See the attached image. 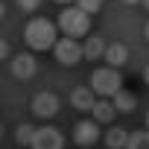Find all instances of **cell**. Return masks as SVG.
<instances>
[{
  "instance_id": "5bb4252c",
  "label": "cell",
  "mask_w": 149,
  "mask_h": 149,
  "mask_svg": "<svg viewBox=\"0 0 149 149\" xmlns=\"http://www.w3.org/2000/svg\"><path fill=\"white\" fill-rule=\"evenodd\" d=\"M105 143H108V149H126L129 146V132L120 129V126H114V129H108Z\"/></svg>"
},
{
  "instance_id": "52a82bcc",
  "label": "cell",
  "mask_w": 149,
  "mask_h": 149,
  "mask_svg": "<svg viewBox=\"0 0 149 149\" xmlns=\"http://www.w3.org/2000/svg\"><path fill=\"white\" fill-rule=\"evenodd\" d=\"M32 111H35L38 117H56V114H58V97L50 94V91L35 94V100H32Z\"/></svg>"
},
{
  "instance_id": "9c48e42d",
  "label": "cell",
  "mask_w": 149,
  "mask_h": 149,
  "mask_svg": "<svg viewBox=\"0 0 149 149\" xmlns=\"http://www.w3.org/2000/svg\"><path fill=\"white\" fill-rule=\"evenodd\" d=\"M105 61H108V67H123L126 61H129V47L126 44H120V41H114V44H108L105 47V56H102Z\"/></svg>"
},
{
  "instance_id": "7c38bea8",
  "label": "cell",
  "mask_w": 149,
  "mask_h": 149,
  "mask_svg": "<svg viewBox=\"0 0 149 149\" xmlns=\"http://www.w3.org/2000/svg\"><path fill=\"white\" fill-rule=\"evenodd\" d=\"M111 105L117 108V111H123V114H129V111H134V105H137V100H134V94L132 91H117L114 97H111Z\"/></svg>"
},
{
  "instance_id": "7402d4cb",
  "label": "cell",
  "mask_w": 149,
  "mask_h": 149,
  "mask_svg": "<svg viewBox=\"0 0 149 149\" xmlns=\"http://www.w3.org/2000/svg\"><path fill=\"white\" fill-rule=\"evenodd\" d=\"M3 15H6V6H3V3H0V18H3Z\"/></svg>"
},
{
  "instance_id": "30bf717a",
  "label": "cell",
  "mask_w": 149,
  "mask_h": 149,
  "mask_svg": "<svg viewBox=\"0 0 149 149\" xmlns=\"http://www.w3.org/2000/svg\"><path fill=\"white\" fill-rule=\"evenodd\" d=\"M70 102L76 105L79 111H94V105H97V100H94V91L91 88H76L70 94Z\"/></svg>"
},
{
  "instance_id": "9a60e30c",
  "label": "cell",
  "mask_w": 149,
  "mask_h": 149,
  "mask_svg": "<svg viewBox=\"0 0 149 149\" xmlns=\"http://www.w3.org/2000/svg\"><path fill=\"white\" fill-rule=\"evenodd\" d=\"M32 137H35V126L21 123V126H18V132H15V140H18L21 146H32Z\"/></svg>"
},
{
  "instance_id": "2e32d148",
  "label": "cell",
  "mask_w": 149,
  "mask_h": 149,
  "mask_svg": "<svg viewBox=\"0 0 149 149\" xmlns=\"http://www.w3.org/2000/svg\"><path fill=\"white\" fill-rule=\"evenodd\" d=\"M126 149H149V132H134L129 134V146Z\"/></svg>"
},
{
  "instance_id": "8992f818",
  "label": "cell",
  "mask_w": 149,
  "mask_h": 149,
  "mask_svg": "<svg viewBox=\"0 0 149 149\" xmlns=\"http://www.w3.org/2000/svg\"><path fill=\"white\" fill-rule=\"evenodd\" d=\"M97 137H100V129H97V123H94V120H79V123H76V129H73V140H76L82 149L94 146V143H97Z\"/></svg>"
},
{
  "instance_id": "d6986e66",
  "label": "cell",
  "mask_w": 149,
  "mask_h": 149,
  "mask_svg": "<svg viewBox=\"0 0 149 149\" xmlns=\"http://www.w3.org/2000/svg\"><path fill=\"white\" fill-rule=\"evenodd\" d=\"M9 56V44H6V38H0V58H6Z\"/></svg>"
},
{
  "instance_id": "603a6c76",
  "label": "cell",
  "mask_w": 149,
  "mask_h": 149,
  "mask_svg": "<svg viewBox=\"0 0 149 149\" xmlns=\"http://www.w3.org/2000/svg\"><path fill=\"white\" fill-rule=\"evenodd\" d=\"M140 3H143V6H146V9H149V0H140Z\"/></svg>"
},
{
  "instance_id": "e0dca14e",
  "label": "cell",
  "mask_w": 149,
  "mask_h": 149,
  "mask_svg": "<svg viewBox=\"0 0 149 149\" xmlns=\"http://www.w3.org/2000/svg\"><path fill=\"white\" fill-rule=\"evenodd\" d=\"M76 6L85 12V15H97L102 9V0H76Z\"/></svg>"
},
{
  "instance_id": "44dd1931",
  "label": "cell",
  "mask_w": 149,
  "mask_h": 149,
  "mask_svg": "<svg viewBox=\"0 0 149 149\" xmlns=\"http://www.w3.org/2000/svg\"><path fill=\"white\" fill-rule=\"evenodd\" d=\"M123 3H129V6H134V3H140V0H123Z\"/></svg>"
},
{
  "instance_id": "8fae6325",
  "label": "cell",
  "mask_w": 149,
  "mask_h": 149,
  "mask_svg": "<svg viewBox=\"0 0 149 149\" xmlns=\"http://www.w3.org/2000/svg\"><path fill=\"white\" fill-rule=\"evenodd\" d=\"M105 47H108V44H102L100 35H88V41L82 44V56H85V58H102V56H105Z\"/></svg>"
},
{
  "instance_id": "ffe728a7",
  "label": "cell",
  "mask_w": 149,
  "mask_h": 149,
  "mask_svg": "<svg viewBox=\"0 0 149 149\" xmlns=\"http://www.w3.org/2000/svg\"><path fill=\"white\" fill-rule=\"evenodd\" d=\"M143 82H146V85H149V64H146V67H143Z\"/></svg>"
},
{
  "instance_id": "4fadbf2b",
  "label": "cell",
  "mask_w": 149,
  "mask_h": 149,
  "mask_svg": "<svg viewBox=\"0 0 149 149\" xmlns=\"http://www.w3.org/2000/svg\"><path fill=\"white\" fill-rule=\"evenodd\" d=\"M117 114V108L111 105V100H97L94 105V123H111Z\"/></svg>"
},
{
  "instance_id": "3957f363",
  "label": "cell",
  "mask_w": 149,
  "mask_h": 149,
  "mask_svg": "<svg viewBox=\"0 0 149 149\" xmlns=\"http://www.w3.org/2000/svg\"><path fill=\"white\" fill-rule=\"evenodd\" d=\"M91 91L111 100L117 91H123L120 70H114V67H100V70H94V73H91Z\"/></svg>"
},
{
  "instance_id": "6da1fadb",
  "label": "cell",
  "mask_w": 149,
  "mask_h": 149,
  "mask_svg": "<svg viewBox=\"0 0 149 149\" xmlns=\"http://www.w3.org/2000/svg\"><path fill=\"white\" fill-rule=\"evenodd\" d=\"M24 38L32 50H47V47H56V26L53 21L47 18H32L24 29Z\"/></svg>"
},
{
  "instance_id": "cb8c5ba5",
  "label": "cell",
  "mask_w": 149,
  "mask_h": 149,
  "mask_svg": "<svg viewBox=\"0 0 149 149\" xmlns=\"http://www.w3.org/2000/svg\"><path fill=\"white\" fill-rule=\"evenodd\" d=\"M146 38H149V21H146Z\"/></svg>"
},
{
  "instance_id": "d4e9b609",
  "label": "cell",
  "mask_w": 149,
  "mask_h": 149,
  "mask_svg": "<svg viewBox=\"0 0 149 149\" xmlns=\"http://www.w3.org/2000/svg\"><path fill=\"white\" fill-rule=\"evenodd\" d=\"M146 129H149V114H146Z\"/></svg>"
},
{
  "instance_id": "5b68a950",
  "label": "cell",
  "mask_w": 149,
  "mask_h": 149,
  "mask_svg": "<svg viewBox=\"0 0 149 149\" xmlns=\"http://www.w3.org/2000/svg\"><path fill=\"white\" fill-rule=\"evenodd\" d=\"M64 146V137L58 129H35V137H32V149H61Z\"/></svg>"
},
{
  "instance_id": "277c9868",
  "label": "cell",
  "mask_w": 149,
  "mask_h": 149,
  "mask_svg": "<svg viewBox=\"0 0 149 149\" xmlns=\"http://www.w3.org/2000/svg\"><path fill=\"white\" fill-rule=\"evenodd\" d=\"M56 58L61 61V64H79L85 56H82V44L79 41H73V38H58L56 41Z\"/></svg>"
},
{
  "instance_id": "ac0fdd59",
  "label": "cell",
  "mask_w": 149,
  "mask_h": 149,
  "mask_svg": "<svg viewBox=\"0 0 149 149\" xmlns=\"http://www.w3.org/2000/svg\"><path fill=\"white\" fill-rule=\"evenodd\" d=\"M18 6H21L24 12H35V9L41 6V0H18Z\"/></svg>"
},
{
  "instance_id": "ba28073f",
  "label": "cell",
  "mask_w": 149,
  "mask_h": 149,
  "mask_svg": "<svg viewBox=\"0 0 149 149\" xmlns=\"http://www.w3.org/2000/svg\"><path fill=\"white\" fill-rule=\"evenodd\" d=\"M35 70H38V64H35V56L32 53H21V56H15L12 58V76H18V79H32L35 76Z\"/></svg>"
},
{
  "instance_id": "7a4b0ae2",
  "label": "cell",
  "mask_w": 149,
  "mask_h": 149,
  "mask_svg": "<svg viewBox=\"0 0 149 149\" xmlns=\"http://www.w3.org/2000/svg\"><path fill=\"white\" fill-rule=\"evenodd\" d=\"M58 26L64 32V38H73L76 41L79 35H88V26H91V15H85L79 6H70L58 15Z\"/></svg>"
},
{
  "instance_id": "484cf974",
  "label": "cell",
  "mask_w": 149,
  "mask_h": 149,
  "mask_svg": "<svg viewBox=\"0 0 149 149\" xmlns=\"http://www.w3.org/2000/svg\"><path fill=\"white\" fill-rule=\"evenodd\" d=\"M0 137H3V126H0Z\"/></svg>"
},
{
  "instance_id": "4316f807",
  "label": "cell",
  "mask_w": 149,
  "mask_h": 149,
  "mask_svg": "<svg viewBox=\"0 0 149 149\" xmlns=\"http://www.w3.org/2000/svg\"><path fill=\"white\" fill-rule=\"evenodd\" d=\"M58 3H70V0H58Z\"/></svg>"
}]
</instances>
